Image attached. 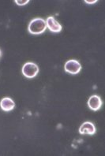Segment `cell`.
Returning a JSON list of instances; mask_svg holds the SVG:
<instances>
[{
  "mask_svg": "<svg viewBox=\"0 0 105 156\" xmlns=\"http://www.w3.org/2000/svg\"><path fill=\"white\" fill-rule=\"evenodd\" d=\"M47 28L52 33H59L62 30V25L53 17H48L46 20Z\"/></svg>",
  "mask_w": 105,
  "mask_h": 156,
  "instance_id": "obj_6",
  "label": "cell"
},
{
  "mask_svg": "<svg viewBox=\"0 0 105 156\" xmlns=\"http://www.w3.org/2000/svg\"><path fill=\"white\" fill-rule=\"evenodd\" d=\"M85 2L87 4H93L96 3V2H97V1H96V0H93V1H88V0H85Z\"/></svg>",
  "mask_w": 105,
  "mask_h": 156,
  "instance_id": "obj_9",
  "label": "cell"
},
{
  "mask_svg": "<svg viewBox=\"0 0 105 156\" xmlns=\"http://www.w3.org/2000/svg\"><path fill=\"white\" fill-rule=\"evenodd\" d=\"M102 105H103V102H102L101 98L100 97L99 95H92L88 100V107H89L90 110L93 111H99L100 109L102 107Z\"/></svg>",
  "mask_w": 105,
  "mask_h": 156,
  "instance_id": "obj_4",
  "label": "cell"
},
{
  "mask_svg": "<svg viewBox=\"0 0 105 156\" xmlns=\"http://www.w3.org/2000/svg\"><path fill=\"white\" fill-rule=\"evenodd\" d=\"M96 132L94 124L90 122H85L79 128V133L82 135H94Z\"/></svg>",
  "mask_w": 105,
  "mask_h": 156,
  "instance_id": "obj_5",
  "label": "cell"
},
{
  "mask_svg": "<svg viewBox=\"0 0 105 156\" xmlns=\"http://www.w3.org/2000/svg\"><path fill=\"white\" fill-rule=\"evenodd\" d=\"M14 2L18 6H24V5H26L27 3H29V0H23V1H21V0H15Z\"/></svg>",
  "mask_w": 105,
  "mask_h": 156,
  "instance_id": "obj_8",
  "label": "cell"
},
{
  "mask_svg": "<svg viewBox=\"0 0 105 156\" xmlns=\"http://www.w3.org/2000/svg\"><path fill=\"white\" fill-rule=\"evenodd\" d=\"M2 51H1V49H0V58H2Z\"/></svg>",
  "mask_w": 105,
  "mask_h": 156,
  "instance_id": "obj_10",
  "label": "cell"
},
{
  "mask_svg": "<svg viewBox=\"0 0 105 156\" xmlns=\"http://www.w3.org/2000/svg\"><path fill=\"white\" fill-rule=\"evenodd\" d=\"M21 72L26 78H34L39 73L38 66L33 62H26L22 67Z\"/></svg>",
  "mask_w": 105,
  "mask_h": 156,
  "instance_id": "obj_2",
  "label": "cell"
},
{
  "mask_svg": "<svg viewBox=\"0 0 105 156\" xmlns=\"http://www.w3.org/2000/svg\"><path fill=\"white\" fill-rule=\"evenodd\" d=\"M47 29L46 21L42 18H35L32 20L29 23L28 30L29 33L33 35L42 34Z\"/></svg>",
  "mask_w": 105,
  "mask_h": 156,
  "instance_id": "obj_1",
  "label": "cell"
},
{
  "mask_svg": "<svg viewBox=\"0 0 105 156\" xmlns=\"http://www.w3.org/2000/svg\"><path fill=\"white\" fill-rule=\"evenodd\" d=\"M0 107L3 111H11L15 107L14 101L10 97H4L0 101Z\"/></svg>",
  "mask_w": 105,
  "mask_h": 156,
  "instance_id": "obj_7",
  "label": "cell"
},
{
  "mask_svg": "<svg viewBox=\"0 0 105 156\" xmlns=\"http://www.w3.org/2000/svg\"><path fill=\"white\" fill-rule=\"evenodd\" d=\"M64 69L68 73L75 75L80 72L81 69V66L78 61H77L75 59H71L65 63Z\"/></svg>",
  "mask_w": 105,
  "mask_h": 156,
  "instance_id": "obj_3",
  "label": "cell"
}]
</instances>
